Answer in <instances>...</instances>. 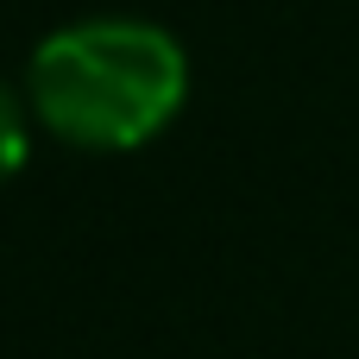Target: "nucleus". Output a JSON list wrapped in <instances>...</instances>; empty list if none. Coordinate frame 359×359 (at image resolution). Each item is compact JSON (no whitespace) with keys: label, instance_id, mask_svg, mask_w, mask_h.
Wrapping results in <instances>:
<instances>
[{"label":"nucleus","instance_id":"f03ea898","mask_svg":"<svg viewBox=\"0 0 359 359\" xmlns=\"http://www.w3.org/2000/svg\"><path fill=\"white\" fill-rule=\"evenodd\" d=\"M19 164H25V114H19V95L0 82V183L19 177Z\"/></svg>","mask_w":359,"mask_h":359},{"label":"nucleus","instance_id":"f257e3e1","mask_svg":"<svg viewBox=\"0 0 359 359\" xmlns=\"http://www.w3.org/2000/svg\"><path fill=\"white\" fill-rule=\"evenodd\" d=\"M189 95V57L164 25L88 19L32 50L38 120L82 151H133L158 139Z\"/></svg>","mask_w":359,"mask_h":359}]
</instances>
